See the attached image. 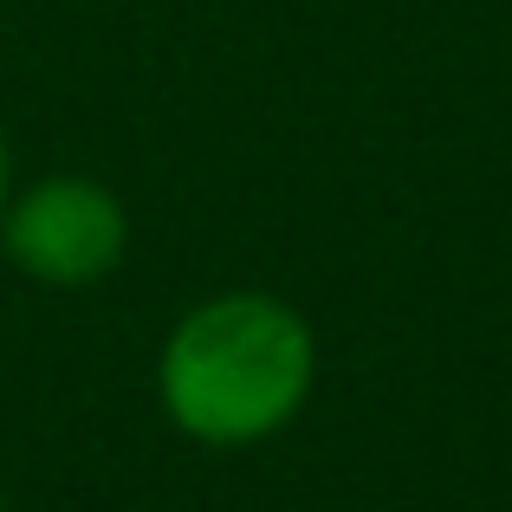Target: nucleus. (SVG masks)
Masks as SVG:
<instances>
[{"label": "nucleus", "instance_id": "nucleus-1", "mask_svg": "<svg viewBox=\"0 0 512 512\" xmlns=\"http://www.w3.org/2000/svg\"><path fill=\"white\" fill-rule=\"evenodd\" d=\"M318 389V331L292 299L234 286L188 305L156 350V402L195 448H260Z\"/></svg>", "mask_w": 512, "mask_h": 512}, {"label": "nucleus", "instance_id": "nucleus-4", "mask_svg": "<svg viewBox=\"0 0 512 512\" xmlns=\"http://www.w3.org/2000/svg\"><path fill=\"white\" fill-rule=\"evenodd\" d=\"M0 512H7V506H0Z\"/></svg>", "mask_w": 512, "mask_h": 512}, {"label": "nucleus", "instance_id": "nucleus-3", "mask_svg": "<svg viewBox=\"0 0 512 512\" xmlns=\"http://www.w3.org/2000/svg\"><path fill=\"white\" fill-rule=\"evenodd\" d=\"M13 195V143H7V124H0V208Z\"/></svg>", "mask_w": 512, "mask_h": 512}, {"label": "nucleus", "instance_id": "nucleus-2", "mask_svg": "<svg viewBox=\"0 0 512 512\" xmlns=\"http://www.w3.org/2000/svg\"><path fill=\"white\" fill-rule=\"evenodd\" d=\"M0 260L52 292L98 286L130 260V208L98 175H39L0 208Z\"/></svg>", "mask_w": 512, "mask_h": 512}]
</instances>
